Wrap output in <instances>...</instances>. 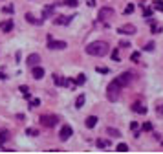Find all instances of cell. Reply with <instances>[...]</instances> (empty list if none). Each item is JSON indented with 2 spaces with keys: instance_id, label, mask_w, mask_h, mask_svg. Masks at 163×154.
I'll return each mask as SVG.
<instances>
[{
  "instance_id": "5",
  "label": "cell",
  "mask_w": 163,
  "mask_h": 154,
  "mask_svg": "<svg viewBox=\"0 0 163 154\" xmlns=\"http://www.w3.org/2000/svg\"><path fill=\"white\" fill-rule=\"evenodd\" d=\"M48 48H50V50H64L66 42H64V40H53L51 35H48Z\"/></svg>"
},
{
  "instance_id": "41",
  "label": "cell",
  "mask_w": 163,
  "mask_h": 154,
  "mask_svg": "<svg viewBox=\"0 0 163 154\" xmlns=\"http://www.w3.org/2000/svg\"><path fill=\"white\" fill-rule=\"evenodd\" d=\"M86 4H88V6H90V8H92V6H96V0H86Z\"/></svg>"
},
{
  "instance_id": "3",
  "label": "cell",
  "mask_w": 163,
  "mask_h": 154,
  "mask_svg": "<svg viewBox=\"0 0 163 154\" xmlns=\"http://www.w3.org/2000/svg\"><path fill=\"white\" fill-rule=\"evenodd\" d=\"M57 121H59V117L57 116H40L39 117V123L42 125V127H46V129H51V127H55L57 125Z\"/></svg>"
},
{
  "instance_id": "32",
  "label": "cell",
  "mask_w": 163,
  "mask_h": 154,
  "mask_svg": "<svg viewBox=\"0 0 163 154\" xmlns=\"http://www.w3.org/2000/svg\"><path fill=\"white\" fill-rule=\"evenodd\" d=\"M112 61H115V62L119 61V52H117V50H114V52H112Z\"/></svg>"
},
{
  "instance_id": "42",
  "label": "cell",
  "mask_w": 163,
  "mask_h": 154,
  "mask_svg": "<svg viewBox=\"0 0 163 154\" xmlns=\"http://www.w3.org/2000/svg\"><path fill=\"white\" fill-rule=\"evenodd\" d=\"M0 79H8V75H6V73L2 72V70H0Z\"/></svg>"
},
{
  "instance_id": "9",
  "label": "cell",
  "mask_w": 163,
  "mask_h": 154,
  "mask_svg": "<svg viewBox=\"0 0 163 154\" xmlns=\"http://www.w3.org/2000/svg\"><path fill=\"white\" fill-rule=\"evenodd\" d=\"M72 18L73 17H66V15H59V17H55V20H53V22L55 24H59V26H68L72 22Z\"/></svg>"
},
{
  "instance_id": "29",
  "label": "cell",
  "mask_w": 163,
  "mask_h": 154,
  "mask_svg": "<svg viewBox=\"0 0 163 154\" xmlns=\"http://www.w3.org/2000/svg\"><path fill=\"white\" fill-rule=\"evenodd\" d=\"M20 92L24 94V97H30V88L26 86V85H22V86H20Z\"/></svg>"
},
{
  "instance_id": "15",
  "label": "cell",
  "mask_w": 163,
  "mask_h": 154,
  "mask_svg": "<svg viewBox=\"0 0 163 154\" xmlns=\"http://www.w3.org/2000/svg\"><path fill=\"white\" fill-rule=\"evenodd\" d=\"M9 139V130H6V129H2L0 130V147H2L6 141Z\"/></svg>"
},
{
  "instance_id": "24",
  "label": "cell",
  "mask_w": 163,
  "mask_h": 154,
  "mask_svg": "<svg viewBox=\"0 0 163 154\" xmlns=\"http://www.w3.org/2000/svg\"><path fill=\"white\" fill-rule=\"evenodd\" d=\"M152 13H154V9L152 8H145V6H143V17H152Z\"/></svg>"
},
{
  "instance_id": "36",
  "label": "cell",
  "mask_w": 163,
  "mask_h": 154,
  "mask_svg": "<svg viewBox=\"0 0 163 154\" xmlns=\"http://www.w3.org/2000/svg\"><path fill=\"white\" fill-rule=\"evenodd\" d=\"M30 105H31V108H35V107H39V105H40V101H39V99H31Z\"/></svg>"
},
{
  "instance_id": "38",
  "label": "cell",
  "mask_w": 163,
  "mask_h": 154,
  "mask_svg": "<svg viewBox=\"0 0 163 154\" xmlns=\"http://www.w3.org/2000/svg\"><path fill=\"white\" fill-rule=\"evenodd\" d=\"M152 50H154V42H148L145 46V52H152Z\"/></svg>"
},
{
  "instance_id": "31",
  "label": "cell",
  "mask_w": 163,
  "mask_h": 154,
  "mask_svg": "<svg viewBox=\"0 0 163 154\" xmlns=\"http://www.w3.org/2000/svg\"><path fill=\"white\" fill-rule=\"evenodd\" d=\"M26 134H28V136H37L39 130H35V129H28V130H26Z\"/></svg>"
},
{
  "instance_id": "39",
  "label": "cell",
  "mask_w": 163,
  "mask_h": 154,
  "mask_svg": "<svg viewBox=\"0 0 163 154\" xmlns=\"http://www.w3.org/2000/svg\"><path fill=\"white\" fill-rule=\"evenodd\" d=\"M4 13H13V6H6V8H4Z\"/></svg>"
},
{
  "instance_id": "21",
  "label": "cell",
  "mask_w": 163,
  "mask_h": 154,
  "mask_svg": "<svg viewBox=\"0 0 163 154\" xmlns=\"http://www.w3.org/2000/svg\"><path fill=\"white\" fill-rule=\"evenodd\" d=\"M83 105H84V94H81V95L77 97V101H75V107H77V108H83Z\"/></svg>"
},
{
  "instance_id": "10",
  "label": "cell",
  "mask_w": 163,
  "mask_h": 154,
  "mask_svg": "<svg viewBox=\"0 0 163 154\" xmlns=\"http://www.w3.org/2000/svg\"><path fill=\"white\" fill-rule=\"evenodd\" d=\"M31 75L35 77V79H42V77H44V68L39 66V64L33 66V68H31Z\"/></svg>"
},
{
  "instance_id": "26",
  "label": "cell",
  "mask_w": 163,
  "mask_h": 154,
  "mask_svg": "<svg viewBox=\"0 0 163 154\" xmlns=\"http://www.w3.org/2000/svg\"><path fill=\"white\" fill-rule=\"evenodd\" d=\"M150 30H152V33H161V30H163V28H161L159 24H156V22H152V28H150Z\"/></svg>"
},
{
  "instance_id": "30",
  "label": "cell",
  "mask_w": 163,
  "mask_h": 154,
  "mask_svg": "<svg viewBox=\"0 0 163 154\" xmlns=\"http://www.w3.org/2000/svg\"><path fill=\"white\" fill-rule=\"evenodd\" d=\"M106 132H108L110 136H115V138H119V136H121V132H119V130H115V129H108Z\"/></svg>"
},
{
  "instance_id": "18",
  "label": "cell",
  "mask_w": 163,
  "mask_h": 154,
  "mask_svg": "<svg viewBox=\"0 0 163 154\" xmlns=\"http://www.w3.org/2000/svg\"><path fill=\"white\" fill-rule=\"evenodd\" d=\"M152 9L163 13V2H161V0H154V2H152Z\"/></svg>"
},
{
  "instance_id": "13",
  "label": "cell",
  "mask_w": 163,
  "mask_h": 154,
  "mask_svg": "<svg viewBox=\"0 0 163 154\" xmlns=\"http://www.w3.org/2000/svg\"><path fill=\"white\" fill-rule=\"evenodd\" d=\"M0 30H2L4 33H9L11 30H13V20L9 18V20H4L2 24H0Z\"/></svg>"
},
{
  "instance_id": "6",
  "label": "cell",
  "mask_w": 163,
  "mask_h": 154,
  "mask_svg": "<svg viewBox=\"0 0 163 154\" xmlns=\"http://www.w3.org/2000/svg\"><path fill=\"white\" fill-rule=\"evenodd\" d=\"M115 15V11L112 8H101L99 13H97V18L99 20H108V18H112Z\"/></svg>"
},
{
  "instance_id": "2",
  "label": "cell",
  "mask_w": 163,
  "mask_h": 154,
  "mask_svg": "<svg viewBox=\"0 0 163 154\" xmlns=\"http://www.w3.org/2000/svg\"><path fill=\"white\" fill-rule=\"evenodd\" d=\"M119 95H121V86H119V83L117 81H112L110 85L106 86V97H108V101H117L119 99Z\"/></svg>"
},
{
  "instance_id": "7",
  "label": "cell",
  "mask_w": 163,
  "mask_h": 154,
  "mask_svg": "<svg viewBox=\"0 0 163 154\" xmlns=\"http://www.w3.org/2000/svg\"><path fill=\"white\" fill-rule=\"evenodd\" d=\"M72 134H73L72 127H70V125H64V127L60 129V132H59V138H60V141H68Z\"/></svg>"
},
{
  "instance_id": "20",
  "label": "cell",
  "mask_w": 163,
  "mask_h": 154,
  "mask_svg": "<svg viewBox=\"0 0 163 154\" xmlns=\"http://www.w3.org/2000/svg\"><path fill=\"white\" fill-rule=\"evenodd\" d=\"M97 147L99 149H108V147H110V141H108V139H97Z\"/></svg>"
},
{
  "instance_id": "11",
  "label": "cell",
  "mask_w": 163,
  "mask_h": 154,
  "mask_svg": "<svg viewBox=\"0 0 163 154\" xmlns=\"http://www.w3.org/2000/svg\"><path fill=\"white\" fill-rule=\"evenodd\" d=\"M26 62H28V66H37L39 64V62H40V57H39V55L37 53H31V55H28V61H26Z\"/></svg>"
},
{
  "instance_id": "16",
  "label": "cell",
  "mask_w": 163,
  "mask_h": 154,
  "mask_svg": "<svg viewBox=\"0 0 163 154\" xmlns=\"http://www.w3.org/2000/svg\"><path fill=\"white\" fill-rule=\"evenodd\" d=\"M53 11H55V6H48V8L42 11V20H44V18H48L50 15H53Z\"/></svg>"
},
{
  "instance_id": "8",
  "label": "cell",
  "mask_w": 163,
  "mask_h": 154,
  "mask_svg": "<svg viewBox=\"0 0 163 154\" xmlns=\"http://www.w3.org/2000/svg\"><path fill=\"white\" fill-rule=\"evenodd\" d=\"M117 33H121V35H132V33H136V26H134V24L119 26V28H117Z\"/></svg>"
},
{
  "instance_id": "1",
  "label": "cell",
  "mask_w": 163,
  "mask_h": 154,
  "mask_svg": "<svg viewBox=\"0 0 163 154\" xmlns=\"http://www.w3.org/2000/svg\"><path fill=\"white\" fill-rule=\"evenodd\" d=\"M108 52H110V48H108V44L103 42V40H96V42H90L86 46V53L93 55V57H105Z\"/></svg>"
},
{
  "instance_id": "25",
  "label": "cell",
  "mask_w": 163,
  "mask_h": 154,
  "mask_svg": "<svg viewBox=\"0 0 163 154\" xmlns=\"http://www.w3.org/2000/svg\"><path fill=\"white\" fill-rule=\"evenodd\" d=\"M64 6H70V8H77L79 2H77V0H64Z\"/></svg>"
},
{
  "instance_id": "27",
  "label": "cell",
  "mask_w": 163,
  "mask_h": 154,
  "mask_svg": "<svg viewBox=\"0 0 163 154\" xmlns=\"http://www.w3.org/2000/svg\"><path fill=\"white\" fill-rule=\"evenodd\" d=\"M134 9H136V6H134V4H128L126 8H125V15H130V13H134Z\"/></svg>"
},
{
  "instance_id": "40",
  "label": "cell",
  "mask_w": 163,
  "mask_h": 154,
  "mask_svg": "<svg viewBox=\"0 0 163 154\" xmlns=\"http://www.w3.org/2000/svg\"><path fill=\"white\" fill-rule=\"evenodd\" d=\"M130 130H138V123L132 121V123H130Z\"/></svg>"
},
{
  "instance_id": "17",
  "label": "cell",
  "mask_w": 163,
  "mask_h": 154,
  "mask_svg": "<svg viewBox=\"0 0 163 154\" xmlns=\"http://www.w3.org/2000/svg\"><path fill=\"white\" fill-rule=\"evenodd\" d=\"M53 83H55V85L57 86H64V83H66V79H64V77H60V75H53Z\"/></svg>"
},
{
  "instance_id": "28",
  "label": "cell",
  "mask_w": 163,
  "mask_h": 154,
  "mask_svg": "<svg viewBox=\"0 0 163 154\" xmlns=\"http://www.w3.org/2000/svg\"><path fill=\"white\" fill-rule=\"evenodd\" d=\"M64 86H70V88L73 90V88L77 86V83H75V81H72V79H66V83H64Z\"/></svg>"
},
{
  "instance_id": "33",
  "label": "cell",
  "mask_w": 163,
  "mask_h": 154,
  "mask_svg": "<svg viewBox=\"0 0 163 154\" xmlns=\"http://www.w3.org/2000/svg\"><path fill=\"white\" fill-rule=\"evenodd\" d=\"M143 130L145 132H150L152 130V123H143Z\"/></svg>"
},
{
  "instance_id": "43",
  "label": "cell",
  "mask_w": 163,
  "mask_h": 154,
  "mask_svg": "<svg viewBox=\"0 0 163 154\" xmlns=\"http://www.w3.org/2000/svg\"><path fill=\"white\" fill-rule=\"evenodd\" d=\"M158 114H163V105H161V107H158Z\"/></svg>"
},
{
  "instance_id": "4",
  "label": "cell",
  "mask_w": 163,
  "mask_h": 154,
  "mask_svg": "<svg viewBox=\"0 0 163 154\" xmlns=\"http://www.w3.org/2000/svg\"><path fill=\"white\" fill-rule=\"evenodd\" d=\"M132 77H134V75H132L130 72H125V73H121L119 77H115V81H117L119 86L123 88V86H128V85L132 83Z\"/></svg>"
},
{
  "instance_id": "23",
  "label": "cell",
  "mask_w": 163,
  "mask_h": 154,
  "mask_svg": "<svg viewBox=\"0 0 163 154\" xmlns=\"http://www.w3.org/2000/svg\"><path fill=\"white\" fill-rule=\"evenodd\" d=\"M115 150L117 152H128V145L126 143H119L117 147H115Z\"/></svg>"
},
{
  "instance_id": "37",
  "label": "cell",
  "mask_w": 163,
  "mask_h": 154,
  "mask_svg": "<svg viewBox=\"0 0 163 154\" xmlns=\"http://www.w3.org/2000/svg\"><path fill=\"white\" fill-rule=\"evenodd\" d=\"M119 46H121V48H130V42H128V40H121Z\"/></svg>"
},
{
  "instance_id": "22",
  "label": "cell",
  "mask_w": 163,
  "mask_h": 154,
  "mask_svg": "<svg viewBox=\"0 0 163 154\" xmlns=\"http://www.w3.org/2000/svg\"><path fill=\"white\" fill-rule=\"evenodd\" d=\"M84 81H86V75H84V73H79V75H77V79H75V83H77V86H81V85H84Z\"/></svg>"
},
{
  "instance_id": "19",
  "label": "cell",
  "mask_w": 163,
  "mask_h": 154,
  "mask_svg": "<svg viewBox=\"0 0 163 154\" xmlns=\"http://www.w3.org/2000/svg\"><path fill=\"white\" fill-rule=\"evenodd\" d=\"M26 20H28V22H31V24H42V20H37L35 17L31 15V13H26V17H24Z\"/></svg>"
},
{
  "instance_id": "34",
  "label": "cell",
  "mask_w": 163,
  "mask_h": 154,
  "mask_svg": "<svg viewBox=\"0 0 163 154\" xmlns=\"http://www.w3.org/2000/svg\"><path fill=\"white\" fill-rule=\"evenodd\" d=\"M130 59H132L134 62H138V61H139V53H138V52H134V53L130 55Z\"/></svg>"
},
{
  "instance_id": "14",
  "label": "cell",
  "mask_w": 163,
  "mask_h": 154,
  "mask_svg": "<svg viewBox=\"0 0 163 154\" xmlns=\"http://www.w3.org/2000/svg\"><path fill=\"white\" fill-rule=\"evenodd\" d=\"M132 110L136 112V114H147V107H143L141 103H134L132 105Z\"/></svg>"
},
{
  "instance_id": "35",
  "label": "cell",
  "mask_w": 163,
  "mask_h": 154,
  "mask_svg": "<svg viewBox=\"0 0 163 154\" xmlns=\"http://www.w3.org/2000/svg\"><path fill=\"white\" fill-rule=\"evenodd\" d=\"M96 72H97V73H108V68H101V66H97Z\"/></svg>"
},
{
  "instance_id": "12",
  "label": "cell",
  "mask_w": 163,
  "mask_h": 154,
  "mask_svg": "<svg viewBox=\"0 0 163 154\" xmlns=\"http://www.w3.org/2000/svg\"><path fill=\"white\" fill-rule=\"evenodd\" d=\"M97 117L96 116H88L86 117V119H84V125H86V129H93V127H96V125H97Z\"/></svg>"
}]
</instances>
